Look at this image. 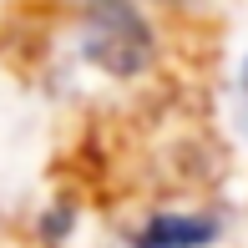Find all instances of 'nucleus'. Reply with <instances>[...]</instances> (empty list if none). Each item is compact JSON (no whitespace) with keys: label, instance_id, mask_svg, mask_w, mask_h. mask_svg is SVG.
Listing matches in <instances>:
<instances>
[{"label":"nucleus","instance_id":"obj_3","mask_svg":"<svg viewBox=\"0 0 248 248\" xmlns=\"http://www.w3.org/2000/svg\"><path fill=\"white\" fill-rule=\"evenodd\" d=\"M243 111H248V61H243Z\"/></svg>","mask_w":248,"mask_h":248},{"label":"nucleus","instance_id":"obj_1","mask_svg":"<svg viewBox=\"0 0 248 248\" xmlns=\"http://www.w3.org/2000/svg\"><path fill=\"white\" fill-rule=\"evenodd\" d=\"M81 56L107 76H137L152 61V26L132 0H86Z\"/></svg>","mask_w":248,"mask_h":248},{"label":"nucleus","instance_id":"obj_2","mask_svg":"<svg viewBox=\"0 0 248 248\" xmlns=\"http://www.w3.org/2000/svg\"><path fill=\"white\" fill-rule=\"evenodd\" d=\"M213 243V218L198 213H162L137 233L132 248H208Z\"/></svg>","mask_w":248,"mask_h":248}]
</instances>
